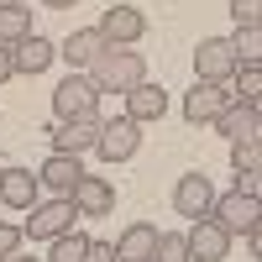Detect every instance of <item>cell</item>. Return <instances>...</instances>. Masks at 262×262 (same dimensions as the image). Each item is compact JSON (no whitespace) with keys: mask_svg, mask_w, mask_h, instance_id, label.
I'll return each mask as SVG.
<instances>
[{"mask_svg":"<svg viewBox=\"0 0 262 262\" xmlns=\"http://www.w3.org/2000/svg\"><path fill=\"white\" fill-rule=\"evenodd\" d=\"M90 84L95 95H131L137 84H147V58L131 48H105L90 63Z\"/></svg>","mask_w":262,"mask_h":262,"instance_id":"6da1fadb","label":"cell"},{"mask_svg":"<svg viewBox=\"0 0 262 262\" xmlns=\"http://www.w3.org/2000/svg\"><path fill=\"white\" fill-rule=\"evenodd\" d=\"M210 221L221 226L226 236H247L262 226V200L257 194H242V189H231V194H215V205H210Z\"/></svg>","mask_w":262,"mask_h":262,"instance_id":"7a4b0ae2","label":"cell"},{"mask_svg":"<svg viewBox=\"0 0 262 262\" xmlns=\"http://www.w3.org/2000/svg\"><path fill=\"white\" fill-rule=\"evenodd\" d=\"M27 215H32V221L21 226V236H32V242H58V236L74 231V221H79L74 200H58V194H53V200H37Z\"/></svg>","mask_w":262,"mask_h":262,"instance_id":"3957f363","label":"cell"},{"mask_svg":"<svg viewBox=\"0 0 262 262\" xmlns=\"http://www.w3.org/2000/svg\"><path fill=\"white\" fill-rule=\"evenodd\" d=\"M95 105H100V95H95L90 74H69L53 90V116L58 121H84V116H95Z\"/></svg>","mask_w":262,"mask_h":262,"instance_id":"277c9868","label":"cell"},{"mask_svg":"<svg viewBox=\"0 0 262 262\" xmlns=\"http://www.w3.org/2000/svg\"><path fill=\"white\" fill-rule=\"evenodd\" d=\"M236 74V53H231V37H205L194 48V84H226Z\"/></svg>","mask_w":262,"mask_h":262,"instance_id":"5b68a950","label":"cell"},{"mask_svg":"<svg viewBox=\"0 0 262 262\" xmlns=\"http://www.w3.org/2000/svg\"><path fill=\"white\" fill-rule=\"evenodd\" d=\"M137 147H142V126H137V121H126V116L100 121V142H95V152H100L105 163H126V158H137Z\"/></svg>","mask_w":262,"mask_h":262,"instance_id":"8992f818","label":"cell"},{"mask_svg":"<svg viewBox=\"0 0 262 262\" xmlns=\"http://www.w3.org/2000/svg\"><path fill=\"white\" fill-rule=\"evenodd\" d=\"M95 27H100V37L111 42V48H137V42L147 37V16L131 11V6H111Z\"/></svg>","mask_w":262,"mask_h":262,"instance_id":"52a82bcc","label":"cell"},{"mask_svg":"<svg viewBox=\"0 0 262 262\" xmlns=\"http://www.w3.org/2000/svg\"><path fill=\"white\" fill-rule=\"evenodd\" d=\"M184 242H189V262H226V252H231V236L215 226L210 215L205 221H189Z\"/></svg>","mask_w":262,"mask_h":262,"instance_id":"ba28073f","label":"cell"},{"mask_svg":"<svg viewBox=\"0 0 262 262\" xmlns=\"http://www.w3.org/2000/svg\"><path fill=\"white\" fill-rule=\"evenodd\" d=\"M210 205H215V189H210L205 173H184V179L173 184V210H179L184 221H205Z\"/></svg>","mask_w":262,"mask_h":262,"instance_id":"9c48e42d","label":"cell"},{"mask_svg":"<svg viewBox=\"0 0 262 262\" xmlns=\"http://www.w3.org/2000/svg\"><path fill=\"white\" fill-rule=\"evenodd\" d=\"M48 137H53V152L84 158V152H95V142H100V116H84V121H58Z\"/></svg>","mask_w":262,"mask_h":262,"instance_id":"30bf717a","label":"cell"},{"mask_svg":"<svg viewBox=\"0 0 262 262\" xmlns=\"http://www.w3.org/2000/svg\"><path fill=\"white\" fill-rule=\"evenodd\" d=\"M74 210L79 215H90V221H100V215H111L116 210V184L111 179H95V173H84V179L74 184Z\"/></svg>","mask_w":262,"mask_h":262,"instance_id":"8fae6325","label":"cell"},{"mask_svg":"<svg viewBox=\"0 0 262 262\" xmlns=\"http://www.w3.org/2000/svg\"><path fill=\"white\" fill-rule=\"evenodd\" d=\"M111 48V42L100 37V27H79V32H69V42L58 48V58L69 63V74H90V63Z\"/></svg>","mask_w":262,"mask_h":262,"instance_id":"7c38bea8","label":"cell"},{"mask_svg":"<svg viewBox=\"0 0 262 262\" xmlns=\"http://www.w3.org/2000/svg\"><path fill=\"white\" fill-rule=\"evenodd\" d=\"M42 200V184L32 168H0V205L6 210H32Z\"/></svg>","mask_w":262,"mask_h":262,"instance_id":"4fadbf2b","label":"cell"},{"mask_svg":"<svg viewBox=\"0 0 262 262\" xmlns=\"http://www.w3.org/2000/svg\"><path fill=\"white\" fill-rule=\"evenodd\" d=\"M231 105V90L226 84H194V90L184 95V121L189 126H205V121H215Z\"/></svg>","mask_w":262,"mask_h":262,"instance_id":"5bb4252c","label":"cell"},{"mask_svg":"<svg viewBox=\"0 0 262 262\" xmlns=\"http://www.w3.org/2000/svg\"><path fill=\"white\" fill-rule=\"evenodd\" d=\"M111 247H116V262H152V252H158V226L152 221H131Z\"/></svg>","mask_w":262,"mask_h":262,"instance_id":"9a60e30c","label":"cell"},{"mask_svg":"<svg viewBox=\"0 0 262 262\" xmlns=\"http://www.w3.org/2000/svg\"><path fill=\"white\" fill-rule=\"evenodd\" d=\"M79 179H84V163H79V158H69V152H53V158L37 168V184H42V189H53L58 200H69Z\"/></svg>","mask_w":262,"mask_h":262,"instance_id":"2e32d148","label":"cell"},{"mask_svg":"<svg viewBox=\"0 0 262 262\" xmlns=\"http://www.w3.org/2000/svg\"><path fill=\"white\" fill-rule=\"evenodd\" d=\"M257 111H262V105H242V100H231L226 111L215 116V131H221V137H231V142H257V137H262Z\"/></svg>","mask_w":262,"mask_h":262,"instance_id":"e0dca14e","label":"cell"},{"mask_svg":"<svg viewBox=\"0 0 262 262\" xmlns=\"http://www.w3.org/2000/svg\"><path fill=\"white\" fill-rule=\"evenodd\" d=\"M163 116H168V90L163 84H137L126 95V121L147 126V121H163Z\"/></svg>","mask_w":262,"mask_h":262,"instance_id":"ac0fdd59","label":"cell"},{"mask_svg":"<svg viewBox=\"0 0 262 262\" xmlns=\"http://www.w3.org/2000/svg\"><path fill=\"white\" fill-rule=\"evenodd\" d=\"M53 58H58V48L48 37H21L16 48H11V63H16V74H42V69H53Z\"/></svg>","mask_w":262,"mask_h":262,"instance_id":"d6986e66","label":"cell"},{"mask_svg":"<svg viewBox=\"0 0 262 262\" xmlns=\"http://www.w3.org/2000/svg\"><path fill=\"white\" fill-rule=\"evenodd\" d=\"M21 37H32V11L27 6H0V48H16Z\"/></svg>","mask_w":262,"mask_h":262,"instance_id":"ffe728a7","label":"cell"},{"mask_svg":"<svg viewBox=\"0 0 262 262\" xmlns=\"http://www.w3.org/2000/svg\"><path fill=\"white\" fill-rule=\"evenodd\" d=\"M231 53H236V69H262V32L257 27H236Z\"/></svg>","mask_w":262,"mask_h":262,"instance_id":"44dd1931","label":"cell"},{"mask_svg":"<svg viewBox=\"0 0 262 262\" xmlns=\"http://www.w3.org/2000/svg\"><path fill=\"white\" fill-rule=\"evenodd\" d=\"M84 252H90V236L84 231H63L53 242V252H48V262H84Z\"/></svg>","mask_w":262,"mask_h":262,"instance_id":"7402d4cb","label":"cell"},{"mask_svg":"<svg viewBox=\"0 0 262 262\" xmlns=\"http://www.w3.org/2000/svg\"><path fill=\"white\" fill-rule=\"evenodd\" d=\"M152 262H189L184 231H158V252H152Z\"/></svg>","mask_w":262,"mask_h":262,"instance_id":"603a6c76","label":"cell"},{"mask_svg":"<svg viewBox=\"0 0 262 262\" xmlns=\"http://www.w3.org/2000/svg\"><path fill=\"white\" fill-rule=\"evenodd\" d=\"M236 95L231 100H242V105H262V69H236Z\"/></svg>","mask_w":262,"mask_h":262,"instance_id":"cb8c5ba5","label":"cell"},{"mask_svg":"<svg viewBox=\"0 0 262 262\" xmlns=\"http://www.w3.org/2000/svg\"><path fill=\"white\" fill-rule=\"evenodd\" d=\"M231 168L236 173H257V142H231Z\"/></svg>","mask_w":262,"mask_h":262,"instance_id":"d4e9b609","label":"cell"},{"mask_svg":"<svg viewBox=\"0 0 262 262\" xmlns=\"http://www.w3.org/2000/svg\"><path fill=\"white\" fill-rule=\"evenodd\" d=\"M231 16H236V27H257L262 21V0H231Z\"/></svg>","mask_w":262,"mask_h":262,"instance_id":"484cf974","label":"cell"},{"mask_svg":"<svg viewBox=\"0 0 262 262\" xmlns=\"http://www.w3.org/2000/svg\"><path fill=\"white\" fill-rule=\"evenodd\" d=\"M16 247H21V226L0 221V262H6V257H16Z\"/></svg>","mask_w":262,"mask_h":262,"instance_id":"4316f807","label":"cell"},{"mask_svg":"<svg viewBox=\"0 0 262 262\" xmlns=\"http://www.w3.org/2000/svg\"><path fill=\"white\" fill-rule=\"evenodd\" d=\"M84 262H116V247H111V242H90Z\"/></svg>","mask_w":262,"mask_h":262,"instance_id":"83f0119b","label":"cell"},{"mask_svg":"<svg viewBox=\"0 0 262 262\" xmlns=\"http://www.w3.org/2000/svg\"><path fill=\"white\" fill-rule=\"evenodd\" d=\"M236 189H242V194H257V189H262V173H236Z\"/></svg>","mask_w":262,"mask_h":262,"instance_id":"f1b7e54d","label":"cell"},{"mask_svg":"<svg viewBox=\"0 0 262 262\" xmlns=\"http://www.w3.org/2000/svg\"><path fill=\"white\" fill-rule=\"evenodd\" d=\"M16 79V63H11V48H0V84Z\"/></svg>","mask_w":262,"mask_h":262,"instance_id":"f546056e","label":"cell"},{"mask_svg":"<svg viewBox=\"0 0 262 262\" xmlns=\"http://www.w3.org/2000/svg\"><path fill=\"white\" fill-rule=\"evenodd\" d=\"M42 6H53V11H69V6H79V0H42Z\"/></svg>","mask_w":262,"mask_h":262,"instance_id":"4dcf8cb0","label":"cell"},{"mask_svg":"<svg viewBox=\"0 0 262 262\" xmlns=\"http://www.w3.org/2000/svg\"><path fill=\"white\" fill-rule=\"evenodd\" d=\"M6 262H37V257H6Z\"/></svg>","mask_w":262,"mask_h":262,"instance_id":"1f68e13d","label":"cell"},{"mask_svg":"<svg viewBox=\"0 0 262 262\" xmlns=\"http://www.w3.org/2000/svg\"><path fill=\"white\" fill-rule=\"evenodd\" d=\"M0 6H27V0H0Z\"/></svg>","mask_w":262,"mask_h":262,"instance_id":"d6a6232c","label":"cell"},{"mask_svg":"<svg viewBox=\"0 0 262 262\" xmlns=\"http://www.w3.org/2000/svg\"><path fill=\"white\" fill-rule=\"evenodd\" d=\"M0 168H6V158H0Z\"/></svg>","mask_w":262,"mask_h":262,"instance_id":"836d02e7","label":"cell"}]
</instances>
